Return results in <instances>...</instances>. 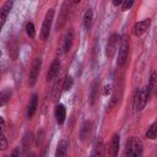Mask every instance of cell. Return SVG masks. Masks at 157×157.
Returning a JSON list of instances; mask_svg holds the SVG:
<instances>
[{
    "label": "cell",
    "instance_id": "cell-6",
    "mask_svg": "<svg viewBox=\"0 0 157 157\" xmlns=\"http://www.w3.org/2000/svg\"><path fill=\"white\" fill-rule=\"evenodd\" d=\"M119 38L120 37L118 34H115V33L109 37V39L107 42V45H105V55L108 58H113L115 52H117V49L119 48V40H120Z\"/></svg>",
    "mask_w": 157,
    "mask_h": 157
},
{
    "label": "cell",
    "instance_id": "cell-19",
    "mask_svg": "<svg viewBox=\"0 0 157 157\" xmlns=\"http://www.w3.org/2000/svg\"><path fill=\"white\" fill-rule=\"evenodd\" d=\"M98 85H99V80H96V81L92 83V87H91V93H90V102H91V104H93V103H94V101H96V98H97Z\"/></svg>",
    "mask_w": 157,
    "mask_h": 157
},
{
    "label": "cell",
    "instance_id": "cell-30",
    "mask_svg": "<svg viewBox=\"0 0 157 157\" xmlns=\"http://www.w3.org/2000/svg\"><path fill=\"white\" fill-rule=\"evenodd\" d=\"M121 4H123L121 0H114V1H113V5H114V6H119V5H121Z\"/></svg>",
    "mask_w": 157,
    "mask_h": 157
},
{
    "label": "cell",
    "instance_id": "cell-8",
    "mask_svg": "<svg viewBox=\"0 0 157 157\" xmlns=\"http://www.w3.org/2000/svg\"><path fill=\"white\" fill-rule=\"evenodd\" d=\"M12 5H13L12 1H6V2L1 6V9H0V32H1L2 26H4L5 22H6V18H7L10 11H11V9H12Z\"/></svg>",
    "mask_w": 157,
    "mask_h": 157
},
{
    "label": "cell",
    "instance_id": "cell-28",
    "mask_svg": "<svg viewBox=\"0 0 157 157\" xmlns=\"http://www.w3.org/2000/svg\"><path fill=\"white\" fill-rule=\"evenodd\" d=\"M5 130V120L2 117H0V132H4Z\"/></svg>",
    "mask_w": 157,
    "mask_h": 157
},
{
    "label": "cell",
    "instance_id": "cell-22",
    "mask_svg": "<svg viewBox=\"0 0 157 157\" xmlns=\"http://www.w3.org/2000/svg\"><path fill=\"white\" fill-rule=\"evenodd\" d=\"M10 96H11V92L9 90H5V91L0 92V105H4L10 99Z\"/></svg>",
    "mask_w": 157,
    "mask_h": 157
},
{
    "label": "cell",
    "instance_id": "cell-5",
    "mask_svg": "<svg viewBox=\"0 0 157 157\" xmlns=\"http://www.w3.org/2000/svg\"><path fill=\"white\" fill-rule=\"evenodd\" d=\"M128 53H129V42L124 37L120 40V44H119V53H118V59H117V64L119 66H123L126 63V60H128Z\"/></svg>",
    "mask_w": 157,
    "mask_h": 157
},
{
    "label": "cell",
    "instance_id": "cell-16",
    "mask_svg": "<svg viewBox=\"0 0 157 157\" xmlns=\"http://www.w3.org/2000/svg\"><path fill=\"white\" fill-rule=\"evenodd\" d=\"M92 22H93V11L92 9H87L83 15V27L87 31H90L92 27Z\"/></svg>",
    "mask_w": 157,
    "mask_h": 157
},
{
    "label": "cell",
    "instance_id": "cell-21",
    "mask_svg": "<svg viewBox=\"0 0 157 157\" xmlns=\"http://www.w3.org/2000/svg\"><path fill=\"white\" fill-rule=\"evenodd\" d=\"M26 33L29 38H34L36 37V28H34V25L32 22H27L26 25Z\"/></svg>",
    "mask_w": 157,
    "mask_h": 157
},
{
    "label": "cell",
    "instance_id": "cell-24",
    "mask_svg": "<svg viewBox=\"0 0 157 157\" xmlns=\"http://www.w3.org/2000/svg\"><path fill=\"white\" fill-rule=\"evenodd\" d=\"M9 146V142L6 140V137L4 136L2 132H0V151H5Z\"/></svg>",
    "mask_w": 157,
    "mask_h": 157
},
{
    "label": "cell",
    "instance_id": "cell-11",
    "mask_svg": "<svg viewBox=\"0 0 157 157\" xmlns=\"http://www.w3.org/2000/svg\"><path fill=\"white\" fill-rule=\"evenodd\" d=\"M37 107H38V94L34 93L32 96L29 103H28V107H27V118L28 119H31L34 115V113L37 110Z\"/></svg>",
    "mask_w": 157,
    "mask_h": 157
},
{
    "label": "cell",
    "instance_id": "cell-32",
    "mask_svg": "<svg viewBox=\"0 0 157 157\" xmlns=\"http://www.w3.org/2000/svg\"><path fill=\"white\" fill-rule=\"evenodd\" d=\"M0 56H1V50H0Z\"/></svg>",
    "mask_w": 157,
    "mask_h": 157
},
{
    "label": "cell",
    "instance_id": "cell-13",
    "mask_svg": "<svg viewBox=\"0 0 157 157\" xmlns=\"http://www.w3.org/2000/svg\"><path fill=\"white\" fill-rule=\"evenodd\" d=\"M7 52L11 56L12 60H16L17 59V55H18V44L15 39H10L7 42Z\"/></svg>",
    "mask_w": 157,
    "mask_h": 157
},
{
    "label": "cell",
    "instance_id": "cell-23",
    "mask_svg": "<svg viewBox=\"0 0 157 157\" xmlns=\"http://www.w3.org/2000/svg\"><path fill=\"white\" fill-rule=\"evenodd\" d=\"M72 85H74V78H72L71 76H66V77H65V80H64L63 88H64L65 91H69V90L72 87Z\"/></svg>",
    "mask_w": 157,
    "mask_h": 157
},
{
    "label": "cell",
    "instance_id": "cell-31",
    "mask_svg": "<svg viewBox=\"0 0 157 157\" xmlns=\"http://www.w3.org/2000/svg\"><path fill=\"white\" fill-rule=\"evenodd\" d=\"M90 157H97V156H96V155H94V153H93V152H92V153H91V156H90Z\"/></svg>",
    "mask_w": 157,
    "mask_h": 157
},
{
    "label": "cell",
    "instance_id": "cell-1",
    "mask_svg": "<svg viewBox=\"0 0 157 157\" xmlns=\"http://www.w3.org/2000/svg\"><path fill=\"white\" fill-rule=\"evenodd\" d=\"M142 150H144V146L141 140L139 137L132 136L126 141L124 157H141Z\"/></svg>",
    "mask_w": 157,
    "mask_h": 157
},
{
    "label": "cell",
    "instance_id": "cell-18",
    "mask_svg": "<svg viewBox=\"0 0 157 157\" xmlns=\"http://www.w3.org/2000/svg\"><path fill=\"white\" fill-rule=\"evenodd\" d=\"M103 150H104V146H103V140L101 139V137H98L97 140H96V142H94V146H93V153L97 156V157H99L102 153H103Z\"/></svg>",
    "mask_w": 157,
    "mask_h": 157
},
{
    "label": "cell",
    "instance_id": "cell-2",
    "mask_svg": "<svg viewBox=\"0 0 157 157\" xmlns=\"http://www.w3.org/2000/svg\"><path fill=\"white\" fill-rule=\"evenodd\" d=\"M53 18H54V9H49L45 13L43 25H42V31H40V37L43 40H47L49 38L50 34V28H52V23H53Z\"/></svg>",
    "mask_w": 157,
    "mask_h": 157
},
{
    "label": "cell",
    "instance_id": "cell-4",
    "mask_svg": "<svg viewBox=\"0 0 157 157\" xmlns=\"http://www.w3.org/2000/svg\"><path fill=\"white\" fill-rule=\"evenodd\" d=\"M40 66H42V59L40 58H36L32 63L31 70H29V75H28V85L31 87H33L38 80L39 76V71H40Z\"/></svg>",
    "mask_w": 157,
    "mask_h": 157
},
{
    "label": "cell",
    "instance_id": "cell-10",
    "mask_svg": "<svg viewBox=\"0 0 157 157\" xmlns=\"http://www.w3.org/2000/svg\"><path fill=\"white\" fill-rule=\"evenodd\" d=\"M54 115H55V119H56V123L59 125L64 124L65 119H66V109L64 107V104L59 103L55 105V109H54Z\"/></svg>",
    "mask_w": 157,
    "mask_h": 157
},
{
    "label": "cell",
    "instance_id": "cell-27",
    "mask_svg": "<svg viewBox=\"0 0 157 157\" xmlns=\"http://www.w3.org/2000/svg\"><path fill=\"white\" fill-rule=\"evenodd\" d=\"M9 157H20V148H18V147H16V148L12 151V153H11Z\"/></svg>",
    "mask_w": 157,
    "mask_h": 157
},
{
    "label": "cell",
    "instance_id": "cell-12",
    "mask_svg": "<svg viewBox=\"0 0 157 157\" xmlns=\"http://www.w3.org/2000/svg\"><path fill=\"white\" fill-rule=\"evenodd\" d=\"M67 141L66 140H60L56 146L55 151V157H67Z\"/></svg>",
    "mask_w": 157,
    "mask_h": 157
},
{
    "label": "cell",
    "instance_id": "cell-29",
    "mask_svg": "<svg viewBox=\"0 0 157 157\" xmlns=\"http://www.w3.org/2000/svg\"><path fill=\"white\" fill-rule=\"evenodd\" d=\"M102 156H103V157H110V155H109V151H108V148H107V147L103 150V153H102Z\"/></svg>",
    "mask_w": 157,
    "mask_h": 157
},
{
    "label": "cell",
    "instance_id": "cell-20",
    "mask_svg": "<svg viewBox=\"0 0 157 157\" xmlns=\"http://www.w3.org/2000/svg\"><path fill=\"white\" fill-rule=\"evenodd\" d=\"M145 136H146V139H150V140H155L156 139V136H157V123L151 124V126L147 129Z\"/></svg>",
    "mask_w": 157,
    "mask_h": 157
},
{
    "label": "cell",
    "instance_id": "cell-25",
    "mask_svg": "<svg viewBox=\"0 0 157 157\" xmlns=\"http://www.w3.org/2000/svg\"><path fill=\"white\" fill-rule=\"evenodd\" d=\"M134 5V1L132 0H126V1H123V4H121V10L123 11H128V10H130V7Z\"/></svg>",
    "mask_w": 157,
    "mask_h": 157
},
{
    "label": "cell",
    "instance_id": "cell-3",
    "mask_svg": "<svg viewBox=\"0 0 157 157\" xmlns=\"http://www.w3.org/2000/svg\"><path fill=\"white\" fill-rule=\"evenodd\" d=\"M147 92H146V87H142L140 90H137V92L135 93V98H134V109L136 112H140L145 108L146 103H147Z\"/></svg>",
    "mask_w": 157,
    "mask_h": 157
},
{
    "label": "cell",
    "instance_id": "cell-14",
    "mask_svg": "<svg viewBox=\"0 0 157 157\" xmlns=\"http://www.w3.org/2000/svg\"><path fill=\"white\" fill-rule=\"evenodd\" d=\"M91 132H92V123L91 121H85L81 126V130H80V137L82 141H85L86 139H88L91 136Z\"/></svg>",
    "mask_w": 157,
    "mask_h": 157
},
{
    "label": "cell",
    "instance_id": "cell-26",
    "mask_svg": "<svg viewBox=\"0 0 157 157\" xmlns=\"http://www.w3.org/2000/svg\"><path fill=\"white\" fill-rule=\"evenodd\" d=\"M112 92V86L110 85H105L103 87V96H109Z\"/></svg>",
    "mask_w": 157,
    "mask_h": 157
},
{
    "label": "cell",
    "instance_id": "cell-7",
    "mask_svg": "<svg viewBox=\"0 0 157 157\" xmlns=\"http://www.w3.org/2000/svg\"><path fill=\"white\" fill-rule=\"evenodd\" d=\"M150 25H151V20H150V18H145V20H142V21L136 22V23L134 25V27H132V36H135V37L142 36V34L148 29Z\"/></svg>",
    "mask_w": 157,
    "mask_h": 157
},
{
    "label": "cell",
    "instance_id": "cell-15",
    "mask_svg": "<svg viewBox=\"0 0 157 157\" xmlns=\"http://www.w3.org/2000/svg\"><path fill=\"white\" fill-rule=\"evenodd\" d=\"M72 42H74V32L71 29H69L66 32V34L64 36V40H63V49H64L65 53L71 49Z\"/></svg>",
    "mask_w": 157,
    "mask_h": 157
},
{
    "label": "cell",
    "instance_id": "cell-17",
    "mask_svg": "<svg viewBox=\"0 0 157 157\" xmlns=\"http://www.w3.org/2000/svg\"><path fill=\"white\" fill-rule=\"evenodd\" d=\"M119 145H120V137L118 134H114L112 137V142H110V151H112V156L117 157L118 152H119Z\"/></svg>",
    "mask_w": 157,
    "mask_h": 157
},
{
    "label": "cell",
    "instance_id": "cell-9",
    "mask_svg": "<svg viewBox=\"0 0 157 157\" xmlns=\"http://www.w3.org/2000/svg\"><path fill=\"white\" fill-rule=\"evenodd\" d=\"M60 66H61L60 60H59V59H54L53 63H52V65H50V67H49V71H48V74H47V81L54 80V78L59 75Z\"/></svg>",
    "mask_w": 157,
    "mask_h": 157
}]
</instances>
